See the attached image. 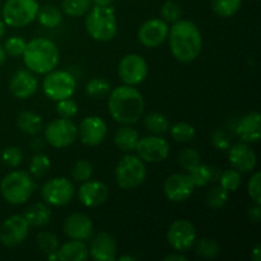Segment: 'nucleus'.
Instances as JSON below:
<instances>
[{
  "label": "nucleus",
  "instance_id": "obj_1",
  "mask_svg": "<svg viewBox=\"0 0 261 261\" xmlns=\"http://www.w3.org/2000/svg\"><path fill=\"white\" fill-rule=\"evenodd\" d=\"M107 107L112 119L121 125H133L142 119L145 103L143 94L134 86H122L111 89Z\"/></svg>",
  "mask_w": 261,
  "mask_h": 261
},
{
  "label": "nucleus",
  "instance_id": "obj_2",
  "mask_svg": "<svg viewBox=\"0 0 261 261\" xmlns=\"http://www.w3.org/2000/svg\"><path fill=\"white\" fill-rule=\"evenodd\" d=\"M167 38L173 58L180 63H193L203 50V36L198 25L191 20L180 19L173 23Z\"/></svg>",
  "mask_w": 261,
  "mask_h": 261
},
{
  "label": "nucleus",
  "instance_id": "obj_3",
  "mask_svg": "<svg viewBox=\"0 0 261 261\" xmlns=\"http://www.w3.org/2000/svg\"><path fill=\"white\" fill-rule=\"evenodd\" d=\"M23 63L33 74L50 73L60 61V51L54 41L46 37H37L27 42L22 55Z\"/></svg>",
  "mask_w": 261,
  "mask_h": 261
},
{
  "label": "nucleus",
  "instance_id": "obj_4",
  "mask_svg": "<svg viewBox=\"0 0 261 261\" xmlns=\"http://www.w3.org/2000/svg\"><path fill=\"white\" fill-rule=\"evenodd\" d=\"M86 17V31L94 41L109 42L117 35L119 23L116 12L110 7H96L92 5Z\"/></svg>",
  "mask_w": 261,
  "mask_h": 261
},
{
  "label": "nucleus",
  "instance_id": "obj_5",
  "mask_svg": "<svg viewBox=\"0 0 261 261\" xmlns=\"http://www.w3.org/2000/svg\"><path fill=\"white\" fill-rule=\"evenodd\" d=\"M37 189L35 178L25 171H12L3 177L0 194L8 204L22 205L30 200Z\"/></svg>",
  "mask_w": 261,
  "mask_h": 261
},
{
  "label": "nucleus",
  "instance_id": "obj_6",
  "mask_svg": "<svg viewBox=\"0 0 261 261\" xmlns=\"http://www.w3.org/2000/svg\"><path fill=\"white\" fill-rule=\"evenodd\" d=\"M116 184L122 190H133L142 185L147 177V167L138 155L126 154L119 161L115 170Z\"/></svg>",
  "mask_w": 261,
  "mask_h": 261
},
{
  "label": "nucleus",
  "instance_id": "obj_7",
  "mask_svg": "<svg viewBox=\"0 0 261 261\" xmlns=\"http://www.w3.org/2000/svg\"><path fill=\"white\" fill-rule=\"evenodd\" d=\"M38 8L37 0H7L3 5V20L8 27H27L36 20Z\"/></svg>",
  "mask_w": 261,
  "mask_h": 261
},
{
  "label": "nucleus",
  "instance_id": "obj_8",
  "mask_svg": "<svg viewBox=\"0 0 261 261\" xmlns=\"http://www.w3.org/2000/svg\"><path fill=\"white\" fill-rule=\"evenodd\" d=\"M42 91L51 101H61L71 98L76 91V81L71 73L66 70H55L45 74Z\"/></svg>",
  "mask_w": 261,
  "mask_h": 261
},
{
  "label": "nucleus",
  "instance_id": "obj_9",
  "mask_svg": "<svg viewBox=\"0 0 261 261\" xmlns=\"http://www.w3.org/2000/svg\"><path fill=\"white\" fill-rule=\"evenodd\" d=\"M45 142L56 149L70 147L78 139V126L71 119H55L46 125Z\"/></svg>",
  "mask_w": 261,
  "mask_h": 261
},
{
  "label": "nucleus",
  "instance_id": "obj_10",
  "mask_svg": "<svg viewBox=\"0 0 261 261\" xmlns=\"http://www.w3.org/2000/svg\"><path fill=\"white\" fill-rule=\"evenodd\" d=\"M149 66L147 60L139 54H129L120 60L117 74L120 81L127 86H139L147 79Z\"/></svg>",
  "mask_w": 261,
  "mask_h": 261
},
{
  "label": "nucleus",
  "instance_id": "obj_11",
  "mask_svg": "<svg viewBox=\"0 0 261 261\" xmlns=\"http://www.w3.org/2000/svg\"><path fill=\"white\" fill-rule=\"evenodd\" d=\"M75 195L73 182L66 177H54L43 184L41 196L50 206H64L70 203Z\"/></svg>",
  "mask_w": 261,
  "mask_h": 261
},
{
  "label": "nucleus",
  "instance_id": "obj_12",
  "mask_svg": "<svg viewBox=\"0 0 261 261\" xmlns=\"http://www.w3.org/2000/svg\"><path fill=\"white\" fill-rule=\"evenodd\" d=\"M198 233L196 228L188 219H177L170 226L167 231V242L175 251L188 252L194 247Z\"/></svg>",
  "mask_w": 261,
  "mask_h": 261
},
{
  "label": "nucleus",
  "instance_id": "obj_13",
  "mask_svg": "<svg viewBox=\"0 0 261 261\" xmlns=\"http://www.w3.org/2000/svg\"><path fill=\"white\" fill-rule=\"evenodd\" d=\"M170 143L160 135H149L139 139L135 152L145 163H160L170 155Z\"/></svg>",
  "mask_w": 261,
  "mask_h": 261
},
{
  "label": "nucleus",
  "instance_id": "obj_14",
  "mask_svg": "<svg viewBox=\"0 0 261 261\" xmlns=\"http://www.w3.org/2000/svg\"><path fill=\"white\" fill-rule=\"evenodd\" d=\"M30 224L20 214L10 216L0 226V242L7 247H15L22 244L30 234Z\"/></svg>",
  "mask_w": 261,
  "mask_h": 261
},
{
  "label": "nucleus",
  "instance_id": "obj_15",
  "mask_svg": "<svg viewBox=\"0 0 261 261\" xmlns=\"http://www.w3.org/2000/svg\"><path fill=\"white\" fill-rule=\"evenodd\" d=\"M195 185L189 173H172L163 184L165 196L172 203H184L194 194Z\"/></svg>",
  "mask_w": 261,
  "mask_h": 261
},
{
  "label": "nucleus",
  "instance_id": "obj_16",
  "mask_svg": "<svg viewBox=\"0 0 261 261\" xmlns=\"http://www.w3.org/2000/svg\"><path fill=\"white\" fill-rule=\"evenodd\" d=\"M170 27L162 18H152L143 23L138 31V40L144 47H160L168 37Z\"/></svg>",
  "mask_w": 261,
  "mask_h": 261
},
{
  "label": "nucleus",
  "instance_id": "obj_17",
  "mask_svg": "<svg viewBox=\"0 0 261 261\" xmlns=\"http://www.w3.org/2000/svg\"><path fill=\"white\" fill-rule=\"evenodd\" d=\"M78 137L87 147L102 144L107 137V124L102 117L88 116L82 120L78 127Z\"/></svg>",
  "mask_w": 261,
  "mask_h": 261
},
{
  "label": "nucleus",
  "instance_id": "obj_18",
  "mask_svg": "<svg viewBox=\"0 0 261 261\" xmlns=\"http://www.w3.org/2000/svg\"><path fill=\"white\" fill-rule=\"evenodd\" d=\"M109 186L98 180H87L78 189V200L86 208H96L109 200Z\"/></svg>",
  "mask_w": 261,
  "mask_h": 261
},
{
  "label": "nucleus",
  "instance_id": "obj_19",
  "mask_svg": "<svg viewBox=\"0 0 261 261\" xmlns=\"http://www.w3.org/2000/svg\"><path fill=\"white\" fill-rule=\"evenodd\" d=\"M228 162L240 173H250L257 165L255 150L247 143H237L228 148Z\"/></svg>",
  "mask_w": 261,
  "mask_h": 261
},
{
  "label": "nucleus",
  "instance_id": "obj_20",
  "mask_svg": "<svg viewBox=\"0 0 261 261\" xmlns=\"http://www.w3.org/2000/svg\"><path fill=\"white\" fill-rule=\"evenodd\" d=\"M63 231L70 240L86 241L91 239L93 233V222L87 214L73 213L66 217L64 221Z\"/></svg>",
  "mask_w": 261,
  "mask_h": 261
},
{
  "label": "nucleus",
  "instance_id": "obj_21",
  "mask_svg": "<svg viewBox=\"0 0 261 261\" xmlns=\"http://www.w3.org/2000/svg\"><path fill=\"white\" fill-rule=\"evenodd\" d=\"M38 81L32 71L18 70L12 75L9 82V91L15 98L27 99L37 92Z\"/></svg>",
  "mask_w": 261,
  "mask_h": 261
},
{
  "label": "nucleus",
  "instance_id": "obj_22",
  "mask_svg": "<svg viewBox=\"0 0 261 261\" xmlns=\"http://www.w3.org/2000/svg\"><path fill=\"white\" fill-rule=\"evenodd\" d=\"M89 256L96 261H114L117 259V244L107 232H99L91 241Z\"/></svg>",
  "mask_w": 261,
  "mask_h": 261
},
{
  "label": "nucleus",
  "instance_id": "obj_23",
  "mask_svg": "<svg viewBox=\"0 0 261 261\" xmlns=\"http://www.w3.org/2000/svg\"><path fill=\"white\" fill-rule=\"evenodd\" d=\"M261 115L257 111L247 112L239 120L236 134L244 143H257L261 138Z\"/></svg>",
  "mask_w": 261,
  "mask_h": 261
},
{
  "label": "nucleus",
  "instance_id": "obj_24",
  "mask_svg": "<svg viewBox=\"0 0 261 261\" xmlns=\"http://www.w3.org/2000/svg\"><path fill=\"white\" fill-rule=\"evenodd\" d=\"M58 257L60 261H86L89 256V250L86 242L81 240H70L59 246Z\"/></svg>",
  "mask_w": 261,
  "mask_h": 261
},
{
  "label": "nucleus",
  "instance_id": "obj_25",
  "mask_svg": "<svg viewBox=\"0 0 261 261\" xmlns=\"http://www.w3.org/2000/svg\"><path fill=\"white\" fill-rule=\"evenodd\" d=\"M23 217L28 222L31 228H42L50 223L53 213L50 205L46 203H36L24 212Z\"/></svg>",
  "mask_w": 261,
  "mask_h": 261
},
{
  "label": "nucleus",
  "instance_id": "obj_26",
  "mask_svg": "<svg viewBox=\"0 0 261 261\" xmlns=\"http://www.w3.org/2000/svg\"><path fill=\"white\" fill-rule=\"evenodd\" d=\"M140 139L139 132L132 125H122L114 137V143L120 150L126 153L134 152Z\"/></svg>",
  "mask_w": 261,
  "mask_h": 261
},
{
  "label": "nucleus",
  "instance_id": "obj_27",
  "mask_svg": "<svg viewBox=\"0 0 261 261\" xmlns=\"http://www.w3.org/2000/svg\"><path fill=\"white\" fill-rule=\"evenodd\" d=\"M17 127L23 134L36 137L43 129L42 117L33 111H22L17 116Z\"/></svg>",
  "mask_w": 261,
  "mask_h": 261
},
{
  "label": "nucleus",
  "instance_id": "obj_28",
  "mask_svg": "<svg viewBox=\"0 0 261 261\" xmlns=\"http://www.w3.org/2000/svg\"><path fill=\"white\" fill-rule=\"evenodd\" d=\"M37 22L40 23L42 27L53 30V28L59 27L63 22V12L60 8H58L54 4H45L42 7L38 8L37 17H36Z\"/></svg>",
  "mask_w": 261,
  "mask_h": 261
},
{
  "label": "nucleus",
  "instance_id": "obj_29",
  "mask_svg": "<svg viewBox=\"0 0 261 261\" xmlns=\"http://www.w3.org/2000/svg\"><path fill=\"white\" fill-rule=\"evenodd\" d=\"M144 126L152 134L162 135L170 130L171 122L166 115L161 112H150L144 117Z\"/></svg>",
  "mask_w": 261,
  "mask_h": 261
},
{
  "label": "nucleus",
  "instance_id": "obj_30",
  "mask_svg": "<svg viewBox=\"0 0 261 261\" xmlns=\"http://www.w3.org/2000/svg\"><path fill=\"white\" fill-rule=\"evenodd\" d=\"M195 251L196 255L203 259H216L219 254H221V246H219L218 241L211 237H201V239H196L195 244Z\"/></svg>",
  "mask_w": 261,
  "mask_h": 261
},
{
  "label": "nucleus",
  "instance_id": "obj_31",
  "mask_svg": "<svg viewBox=\"0 0 261 261\" xmlns=\"http://www.w3.org/2000/svg\"><path fill=\"white\" fill-rule=\"evenodd\" d=\"M186 172L190 175L195 188H205L208 184H211L214 178V170L208 165L199 163L195 167L190 168Z\"/></svg>",
  "mask_w": 261,
  "mask_h": 261
},
{
  "label": "nucleus",
  "instance_id": "obj_32",
  "mask_svg": "<svg viewBox=\"0 0 261 261\" xmlns=\"http://www.w3.org/2000/svg\"><path fill=\"white\" fill-rule=\"evenodd\" d=\"M111 92V84L107 79L96 76L87 82L86 84V93L93 99H102L109 96Z\"/></svg>",
  "mask_w": 261,
  "mask_h": 261
},
{
  "label": "nucleus",
  "instance_id": "obj_33",
  "mask_svg": "<svg viewBox=\"0 0 261 261\" xmlns=\"http://www.w3.org/2000/svg\"><path fill=\"white\" fill-rule=\"evenodd\" d=\"M91 8V0H61V12L71 18L83 17Z\"/></svg>",
  "mask_w": 261,
  "mask_h": 261
},
{
  "label": "nucleus",
  "instance_id": "obj_34",
  "mask_svg": "<svg viewBox=\"0 0 261 261\" xmlns=\"http://www.w3.org/2000/svg\"><path fill=\"white\" fill-rule=\"evenodd\" d=\"M51 160L48 155L38 152L32 157L30 162V175L33 178H42L50 172Z\"/></svg>",
  "mask_w": 261,
  "mask_h": 261
},
{
  "label": "nucleus",
  "instance_id": "obj_35",
  "mask_svg": "<svg viewBox=\"0 0 261 261\" xmlns=\"http://www.w3.org/2000/svg\"><path fill=\"white\" fill-rule=\"evenodd\" d=\"M242 0H212V9L218 17L231 18L241 9Z\"/></svg>",
  "mask_w": 261,
  "mask_h": 261
},
{
  "label": "nucleus",
  "instance_id": "obj_36",
  "mask_svg": "<svg viewBox=\"0 0 261 261\" xmlns=\"http://www.w3.org/2000/svg\"><path fill=\"white\" fill-rule=\"evenodd\" d=\"M171 137L173 140L178 143H190L195 138L196 130L191 124L185 121L176 122L175 125H171L170 127Z\"/></svg>",
  "mask_w": 261,
  "mask_h": 261
},
{
  "label": "nucleus",
  "instance_id": "obj_37",
  "mask_svg": "<svg viewBox=\"0 0 261 261\" xmlns=\"http://www.w3.org/2000/svg\"><path fill=\"white\" fill-rule=\"evenodd\" d=\"M36 244H37L38 249L43 252L45 255L51 254V252L58 251L60 242H59V237L53 232L42 231L37 234L36 237Z\"/></svg>",
  "mask_w": 261,
  "mask_h": 261
},
{
  "label": "nucleus",
  "instance_id": "obj_38",
  "mask_svg": "<svg viewBox=\"0 0 261 261\" xmlns=\"http://www.w3.org/2000/svg\"><path fill=\"white\" fill-rule=\"evenodd\" d=\"M229 198V193L224 190L221 185L214 186L206 194V205L213 209H221L227 204Z\"/></svg>",
  "mask_w": 261,
  "mask_h": 261
},
{
  "label": "nucleus",
  "instance_id": "obj_39",
  "mask_svg": "<svg viewBox=\"0 0 261 261\" xmlns=\"http://www.w3.org/2000/svg\"><path fill=\"white\" fill-rule=\"evenodd\" d=\"M242 178L241 173L237 170H226L221 173V177H219V185L227 190L228 193H234V191L239 190V188L241 186Z\"/></svg>",
  "mask_w": 261,
  "mask_h": 261
},
{
  "label": "nucleus",
  "instance_id": "obj_40",
  "mask_svg": "<svg viewBox=\"0 0 261 261\" xmlns=\"http://www.w3.org/2000/svg\"><path fill=\"white\" fill-rule=\"evenodd\" d=\"M71 177L76 182H84V181L89 180L93 173V166L88 160H78L73 165L70 170Z\"/></svg>",
  "mask_w": 261,
  "mask_h": 261
},
{
  "label": "nucleus",
  "instance_id": "obj_41",
  "mask_svg": "<svg viewBox=\"0 0 261 261\" xmlns=\"http://www.w3.org/2000/svg\"><path fill=\"white\" fill-rule=\"evenodd\" d=\"M161 15H162V19L165 20L167 24H173L177 20L181 19V15H182V9H181L180 4H177L176 2L172 0H168L161 8Z\"/></svg>",
  "mask_w": 261,
  "mask_h": 261
},
{
  "label": "nucleus",
  "instance_id": "obj_42",
  "mask_svg": "<svg viewBox=\"0 0 261 261\" xmlns=\"http://www.w3.org/2000/svg\"><path fill=\"white\" fill-rule=\"evenodd\" d=\"M201 162V155L194 148H184L178 153V163L185 171H189L190 168L195 167L196 165Z\"/></svg>",
  "mask_w": 261,
  "mask_h": 261
},
{
  "label": "nucleus",
  "instance_id": "obj_43",
  "mask_svg": "<svg viewBox=\"0 0 261 261\" xmlns=\"http://www.w3.org/2000/svg\"><path fill=\"white\" fill-rule=\"evenodd\" d=\"M25 45H27V41L24 38H22L20 36H12V37H9L5 41V43L3 46H4V50L8 56L18 58V56L23 55Z\"/></svg>",
  "mask_w": 261,
  "mask_h": 261
},
{
  "label": "nucleus",
  "instance_id": "obj_44",
  "mask_svg": "<svg viewBox=\"0 0 261 261\" xmlns=\"http://www.w3.org/2000/svg\"><path fill=\"white\" fill-rule=\"evenodd\" d=\"M2 161L4 165H7L9 168H15L22 163L23 161V152L20 148L10 145L7 147L2 153Z\"/></svg>",
  "mask_w": 261,
  "mask_h": 261
},
{
  "label": "nucleus",
  "instance_id": "obj_45",
  "mask_svg": "<svg viewBox=\"0 0 261 261\" xmlns=\"http://www.w3.org/2000/svg\"><path fill=\"white\" fill-rule=\"evenodd\" d=\"M78 103L74 99L65 98L56 102V112L59 116L64 117V119H73L78 115Z\"/></svg>",
  "mask_w": 261,
  "mask_h": 261
},
{
  "label": "nucleus",
  "instance_id": "obj_46",
  "mask_svg": "<svg viewBox=\"0 0 261 261\" xmlns=\"http://www.w3.org/2000/svg\"><path fill=\"white\" fill-rule=\"evenodd\" d=\"M212 144L219 150H227L232 145L231 135L223 129H216L211 135Z\"/></svg>",
  "mask_w": 261,
  "mask_h": 261
},
{
  "label": "nucleus",
  "instance_id": "obj_47",
  "mask_svg": "<svg viewBox=\"0 0 261 261\" xmlns=\"http://www.w3.org/2000/svg\"><path fill=\"white\" fill-rule=\"evenodd\" d=\"M260 181H261V173L257 171L247 182V194H249L250 199L254 204H260L261 205V190H260Z\"/></svg>",
  "mask_w": 261,
  "mask_h": 261
},
{
  "label": "nucleus",
  "instance_id": "obj_48",
  "mask_svg": "<svg viewBox=\"0 0 261 261\" xmlns=\"http://www.w3.org/2000/svg\"><path fill=\"white\" fill-rule=\"evenodd\" d=\"M247 216L255 223H259L261 221V206L260 204H254L252 206H250L249 211H247Z\"/></svg>",
  "mask_w": 261,
  "mask_h": 261
},
{
  "label": "nucleus",
  "instance_id": "obj_49",
  "mask_svg": "<svg viewBox=\"0 0 261 261\" xmlns=\"http://www.w3.org/2000/svg\"><path fill=\"white\" fill-rule=\"evenodd\" d=\"M43 147H45V142H43V139H41V138H35V139H32V142H31V149L35 150V152H41V150L43 149Z\"/></svg>",
  "mask_w": 261,
  "mask_h": 261
},
{
  "label": "nucleus",
  "instance_id": "obj_50",
  "mask_svg": "<svg viewBox=\"0 0 261 261\" xmlns=\"http://www.w3.org/2000/svg\"><path fill=\"white\" fill-rule=\"evenodd\" d=\"M165 261H186L188 260V257L185 256V255H182V252H173V254H170L167 255V256H165Z\"/></svg>",
  "mask_w": 261,
  "mask_h": 261
},
{
  "label": "nucleus",
  "instance_id": "obj_51",
  "mask_svg": "<svg viewBox=\"0 0 261 261\" xmlns=\"http://www.w3.org/2000/svg\"><path fill=\"white\" fill-rule=\"evenodd\" d=\"M251 260L252 261H260L261 260V247H260V245H256V246L252 249Z\"/></svg>",
  "mask_w": 261,
  "mask_h": 261
},
{
  "label": "nucleus",
  "instance_id": "obj_52",
  "mask_svg": "<svg viewBox=\"0 0 261 261\" xmlns=\"http://www.w3.org/2000/svg\"><path fill=\"white\" fill-rule=\"evenodd\" d=\"M92 5H96V7H110L112 5L114 0H91Z\"/></svg>",
  "mask_w": 261,
  "mask_h": 261
},
{
  "label": "nucleus",
  "instance_id": "obj_53",
  "mask_svg": "<svg viewBox=\"0 0 261 261\" xmlns=\"http://www.w3.org/2000/svg\"><path fill=\"white\" fill-rule=\"evenodd\" d=\"M5 60H7V53H5L4 50V46L0 43V66L4 65Z\"/></svg>",
  "mask_w": 261,
  "mask_h": 261
},
{
  "label": "nucleus",
  "instance_id": "obj_54",
  "mask_svg": "<svg viewBox=\"0 0 261 261\" xmlns=\"http://www.w3.org/2000/svg\"><path fill=\"white\" fill-rule=\"evenodd\" d=\"M120 261H135L137 257L132 256V255H124V256H119Z\"/></svg>",
  "mask_w": 261,
  "mask_h": 261
},
{
  "label": "nucleus",
  "instance_id": "obj_55",
  "mask_svg": "<svg viewBox=\"0 0 261 261\" xmlns=\"http://www.w3.org/2000/svg\"><path fill=\"white\" fill-rule=\"evenodd\" d=\"M5 27H7V24L4 23V20L0 19V38L4 37L5 35Z\"/></svg>",
  "mask_w": 261,
  "mask_h": 261
},
{
  "label": "nucleus",
  "instance_id": "obj_56",
  "mask_svg": "<svg viewBox=\"0 0 261 261\" xmlns=\"http://www.w3.org/2000/svg\"><path fill=\"white\" fill-rule=\"evenodd\" d=\"M46 257H47V260H51V261H58L59 260L58 252H51V254L46 255Z\"/></svg>",
  "mask_w": 261,
  "mask_h": 261
}]
</instances>
